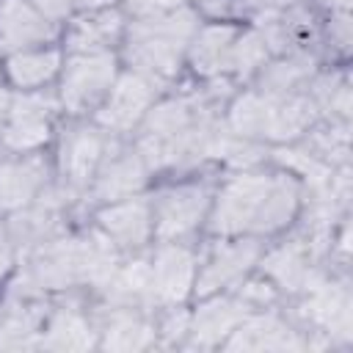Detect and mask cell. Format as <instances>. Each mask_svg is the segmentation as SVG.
Returning a JSON list of instances; mask_svg holds the SVG:
<instances>
[{
    "label": "cell",
    "mask_w": 353,
    "mask_h": 353,
    "mask_svg": "<svg viewBox=\"0 0 353 353\" xmlns=\"http://www.w3.org/2000/svg\"><path fill=\"white\" fill-rule=\"evenodd\" d=\"M193 28H196V17L190 11H176V14L135 22L130 30L127 58L143 74L168 77L176 72L182 47L190 39Z\"/></svg>",
    "instance_id": "1"
},
{
    "label": "cell",
    "mask_w": 353,
    "mask_h": 353,
    "mask_svg": "<svg viewBox=\"0 0 353 353\" xmlns=\"http://www.w3.org/2000/svg\"><path fill=\"white\" fill-rule=\"evenodd\" d=\"M270 179L268 176H237L226 185V190L218 199L212 229L221 234L251 229L256 221V212L262 207V199L268 193Z\"/></svg>",
    "instance_id": "2"
},
{
    "label": "cell",
    "mask_w": 353,
    "mask_h": 353,
    "mask_svg": "<svg viewBox=\"0 0 353 353\" xmlns=\"http://www.w3.org/2000/svg\"><path fill=\"white\" fill-rule=\"evenodd\" d=\"M113 80V55L110 52H80L72 58L63 74V102L69 110H83L99 99V94Z\"/></svg>",
    "instance_id": "3"
},
{
    "label": "cell",
    "mask_w": 353,
    "mask_h": 353,
    "mask_svg": "<svg viewBox=\"0 0 353 353\" xmlns=\"http://www.w3.org/2000/svg\"><path fill=\"white\" fill-rule=\"evenodd\" d=\"M80 279V256H77V240H61L44 245L28 265L25 276L17 281V287H44L58 290Z\"/></svg>",
    "instance_id": "4"
},
{
    "label": "cell",
    "mask_w": 353,
    "mask_h": 353,
    "mask_svg": "<svg viewBox=\"0 0 353 353\" xmlns=\"http://www.w3.org/2000/svg\"><path fill=\"white\" fill-rule=\"evenodd\" d=\"M207 207V190L199 185H185L165 190L157 199V232L160 237H176L190 232Z\"/></svg>",
    "instance_id": "5"
},
{
    "label": "cell",
    "mask_w": 353,
    "mask_h": 353,
    "mask_svg": "<svg viewBox=\"0 0 353 353\" xmlns=\"http://www.w3.org/2000/svg\"><path fill=\"white\" fill-rule=\"evenodd\" d=\"M303 314L331 331V336L347 342L350 339V292L345 284H325L320 281L309 290V301L303 303Z\"/></svg>",
    "instance_id": "6"
},
{
    "label": "cell",
    "mask_w": 353,
    "mask_h": 353,
    "mask_svg": "<svg viewBox=\"0 0 353 353\" xmlns=\"http://www.w3.org/2000/svg\"><path fill=\"white\" fill-rule=\"evenodd\" d=\"M152 97H154V85L146 74H124L116 83L110 102L99 113V121L113 130H127L138 121V116L146 110Z\"/></svg>",
    "instance_id": "7"
},
{
    "label": "cell",
    "mask_w": 353,
    "mask_h": 353,
    "mask_svg": "<svg viewBox=\"0 0 353 353\" xmlns=\"http://www.w3.org/2000/svg\"><path fill=\"white\" fill-rule=\"evenodd\" d=\"M50 135V102L44 97H19L11 108L6 143L14 149H33Z\"/></svg>",
    "instance_id": "8"
},
{
    "label": "cell",
    "mask_w": 353,
    "mask_h": 353,
    "mask_svg": "<svg viewBox=\"0 0 353 353\" xmlns=\"http://www.w3.org/2000/svg\"><path fill=\"white\" fill-rule=\"evenodd\" d=\"M193 279V256L179 245H168L152 265V295L163 303H176L188 295Z\"/></svg>",
    "instance_id": "9"
},
{
    "label": "cell",
    "mask_w": 353,
    "mask_h": 353,
    "mask_svg": "<svg viewBox=\"0 0 353 353\" xmlns=\"http://www.w3.org/2000/svg\"><path fill=\"white\" fill-rule=\"evenodd\" d=\"M314 256L309 254V248L301 243V240H292L287 243L284 248L273 251L268 259H265V270L284 287V290H314L323 279L317 273V268L312 265Z\"/></svg>",
    "instance_id": "10"
},
{
    "label": "cell",
    "mask_w": 353,
    "mask_h": 353,
    "mask_svg": "<svg viewBox=\"0 0 353 353\" xmlns=\"http://www.w3.org/2000/svg\"><path fill=\"white\" fill-rule=\"evenodd\" d=\"M229 350H298L301 339L279 317L262 314L245 320L226 345Z\"/></svg>",
    "instance_id": "11"
},
{
    "label": "cell",
    "mask_w": 353,
    "mask_h": 353,
    "mask_svg": "<svg viewBox=\"0 0 353 353\" xmlns=\"http://www.w3.org/2000/svg\"><path fill=\"white\" fill-rule=\"evenodd\" d=\"M52 36V25L22 0H6L0 6V44L6 50L25 47Z\"/></svg>",
    "instance_id": "12"
},
{
    "label": "cell",
    "mask_w": 353,
    "mask_h": 353,
    "mask_svg": "<svg viewBox=\"0 0 353 353\" xmlns=\"http://www.w3.org/2000/svg\"><path fill=\"white\" fill-rule=\"evenodd\" d=\"M102 154V138L91 127L72 130L61 143V171L72 185H83Z\"/></svg>",
    "instance_id": "13"
},
{
    "label": "cell",
    "mask_w": 353,
    "mask_h": 353,
    "mask_svg": "<svg viewBox=\"0 0 353 353\" xmlns=\"http://www.w3.org/2000/svg\"><path fill=\"white\" fill-rule=\"evenodd\" d=\"M314 99L301 97V94H287V97H270V108H268V124H265V135L268 138H295L298 132H303L312 119H314Z\"/></svg>",
    "instance_id": "14"
},
{
    "label": "cell",
    "mask_w": 353,
    "mask_h": 353,
    "mask_svg": "<svg viewBox=\"0 0 353 353\" xmlns=\"http://www.w3.org/2000/svg\"><path fill=\"white\" fill-rule=\"evenodd\" d=\"M259 36L265 47L273 50H287L301 44L306 36H312V17L303 14L301 8H268L259 19Z\"/></svg>",
    "instance_id": "15"
},
{
    "label": "cell",
    "mask_w": 353,
    "mask_h": 353,
    "mask_svg": "<svg viewBox=\"0 0 353 353\" xmlns=\"http://www.w3.org/2000/svg\"><path fill=\"white\" fill-rule=\"evenodd\" d=\"M245 317V298L243 301H212L199 309L193 320V342L201 347L218 345L234 325Z\"/></svg>",
    "instance_id": "16"
},
{
    "label": "cell",
    "mask_w": 353,
    "mask_h": 353,
    "mask_svg": "<svg viewBox=\"0 0 353 353\" xmlns=\"http://www.w3.org/2000/svg\"><path fill=\"white\" fill-rule=\"evenodd\" d=\"M256 254H259V245L251 243V240L234 243L229 248H221L210 259V265L204 268V273L199 279V292H212V290L234 281L237 276H243L248 270V265H254Z\"/></svg>",
    "instance_id": "17"
},
{
    "label": "cell",
    "mask_w": 353,
    "mask_h": 353,
    "mask_svg": "<svg viewBox=\"0 0 353 353\" xmlns=\"http://www.w3.org/2000/svg\"><path fill=\"white\" fill-rule=\"evenodd\" d=\"M44 182L41 160L8 163L0 168V210H17L33 199L39 185Z\"/></svg>",
    "instance_id": "18"
},
{
    "label": "cell",
    "mask_w": 353,
    "mask_h": 353,
    "mask_svg": "<svg viewBox=\"0 0 353 353\" xmlns=\"http://www.w3.org/2000/svg\"><path fill=\"white\" fill-rule=\"evenodd\" d=\"M108 234L121 245H141L149 234V210L143 201H127L99 215Z\"/></svg>",
    "instance_id": "19"
},
{
    "label": "cell",
    "mask_w": 353,
    "mask_h": 353,
    "mask_svg": "<svg viewBox=\"0 0 353 353\" xmlns=\"http://www.w3.org/2000/svg\"><path fill=\"white\" fill-rule=\"evenodd\" d=\"M295 204H298V188H295V182L287 179V176L270 179L268 193L262 199V207H259L256 221H254L251 229H256V232H273V229L284 226L292 218Z\"/></svg>",
    "instance_id": "20"
},
{
    "label": "cell",
    "mask_w": 353,
    "mask_h": 353,
    "mask_svg": "<svg viewBox=\"0 0 353 353\" xmlns=\"http://www.w3.org/2000/svg\"><path fill=\"white\" fill-rule=\"evenodd\" d=\"M232 44H234V28L229 25H212L199 33V41L193 47V63L201 74H215L229 69L232 63Z\"/></svg>",
    "instance_id": "21"
},
{
    "label": "cell",
    "mask_w": 353,
    "mask_h": 353,
    "mask_svg": "<svg viewBox=\"0 0 353 353\" xmlns=\"http://www.w3.org/2000/svg\"><path fill=\"white\" fill-rule=\"evenodd\" d=\"M77 256H80V279L105 287L116 273V251L108 237L91 232L85 240H77Z\"/></svg>",
    "instance_id": "22"
},
{
    "label": "cell",
    "mask_w": 353,
    "mask_h": 353,
    "mask_svg": "<svg viewBox=\"0 0 353 353\" xmlns=\"http://www.w3.org/2000/svg\"><path fill=\"white\" fill-rule=\"evenodd\" d=\"M41 345L50 347V350H88L94 345V334H91L88 323H85V317L80 312L61 309L52 317Z\"/></svg>",
    "instance_id": "23"
},
{
    "label": "cell",
    "mask_w": 353,
    "mask_h": 353,
    "mask_svg": "<svg viewBox=\"0 0 353 353\" xmlns=\"http://www.w3.org/2000/svg\"><path fill=\"white\" fill-rule=\"evenodd\" d=\"M141 185H143V165H141L138 154H124V157H116L113 163H108V168L97 179V196L119 199V196H130Z\"/></svg>",
    "instance_id": "24"
},
{
    "label": "cell",
    "mask_w": 353,
    "mask_h": 353,
    "mask_svg": "<svg viewBox=\"0 0 353 353\" xmlns=\"http://www.w3.org/2000/svg\"><path fill=\"white\" fill-rule=\"evenodd\" d=\"M312 66L314 61L309 55H290L287 61L270 63L262 72L259 85L265 88V97H287L312 74Z\"/></svg>",
    "instance_id": "25"
},
{
    "label": "cell",
    "mask_w": 353,
    "mask_h": 353,
    "mask_svg": "<svg viewBox=\"0 0 353 353\" xmlns=\"http://www.w3.org/2000/svg\"><path fill=\"white\" fill-rule=\"evenodd\" d=\"M154 339V331L135 314L119 309L108 320L105 328V347L108 350H141Z\"/></svg>",
    "instance_id": "26"
},
{
    "label": "cell",
    "mask_w": 353,
    "mask_h": 353,
    "mask_svg": "<svg viewBox=\"0 0 353 353\" xmlns=\"http://www.w3.org/2000/svg\"><path fill=\"white\" fill-rule=\"evenodd\" d=\"M55 223H58V199L47 196L33 210H28L11 221V234H14V240L30 245V243L44 240L55 229Z\"/></svg>",
    "instance_id": "27"
},
{
    "label": "cell",
    "mask_w": 353,
    "mask_h": 353,
    "mask_svg": "<svg viewBox=\"0 0 353 353\" xmlns=\"http://www.w3.org/2000/svg\"><path fill=\"white\" fill-rule=\"evenodd\" d=\"M108 284H110L113 303H135L138 298L152 292V265L146 259H135L121 273H116Z\"/></svg>",
    "instance_id": "28"
},
{
    "label": "cell",
    "mask_w": 353,
    "mask_h": 353,
    "mask_svg": "<svg viewBox=\"0 0 353 353\" xmlns=\"http://www.w3.org/2000/svg\"><path fill=\"white\" fill-rule=\"evenodd\" d=\"M119 14L108 11V14H99V17H91V19H80L77 28L72 30V50L77 52H97L99 47H105L116 33H119Z\"/></svg>",
    "instance_id": "29"
},
{
    "label": "cell",
    "mask_w": 353,
    "mask_h": 353,
    "mask_svg": "<svg viewBox=\"0 0 353 353\" xmlns=\"http://www.w3.org/2000/svg\"><path fill=\"white\" fill-rule=\"evenodd\" d=\"M268 108H270V97H259V94H245L232 105V130L243 138L248 135H265V124H268Z\"/></svg>",
    "instance_id": "30"
},
{
    "label": "cell",
    "mask_w": 353,
    "mask_h": 353,
    "mask_svg": "<svg viewBox=\"0 0 353 353\" xmlns=\"http://www.w3.org/2000/svg\"><path fill=\"white\" fill-rule=\"evenodd\" d=\"M39 314L25 303H11L0 323V345L3 347H28L30 336L36 334Z\"/></svg>",
    "instance_id": "31"
},
{
    "label": "cell",
    "mask_w": 353,
    "mask_h": 353,
    "mask_svg": "<svg viewBox=\"0 0 353 353\" xmlns=\"http://www.w3.org/2000/svg\"><path fill=\"white\" fill-rule=\"evenodd\" d=\"M58 66V52H25L11 58L8 74L17 85H39L47 77H52Z\"/></svg>",
    "instance_id": "32"
},
{
    "label": "cell",
    "mask_w": 353,
    "mask_h": 353,
    "mask_svg": "<svg viewBox=\"0 0 353 353\" xmlns=\"http://www.w3.org/2000/svg\"><path fill=\"white\" fill-rule=\"evenodd\" d=\"M265 55H268V47L262 41V36L259 33H245L243 39H237L232 44V63L229 66H234L240 74H248L254 66H259L265 61Z\"/></svg>",
    "instance_id": "33"
},
{
    "label": "cell",
    "mask_w": 353,
    "mask_h": 353,
    "mask_svg": "<svg viewBox=\"0 0 353 353\" xmlns=\"http://www.w3.org/2000/svg\"><path fill=\"white\" fill-rule=\"evenodd\" d=\"M314 146L323 152V157L345 163L347 160V127H334V130H323L314 135Z\"/></svg>",
    "instance_id": "34"
},
{
    "label": "cell",
    "mask_w": 353,
    "mask_h": 353,
    "mask_svg": "<svg viewBox=\"0 0 353 353\" xmlns=\"http://www.w3.org/2000/svg\"><path fill=\"white\" fill-rule=\"evenodd\" d=\"M179 3L182 0H127V6L135 14H157V11H165V8L179 6Z\"/></svg>",
    "instance_id": "35"
},
{
    "label": "cell",
    "mask_w": 353,
    "mask_h": 353,
    "mask_svg": "<svg viewBox=\"0 0 353 353\" xmlns=\"http://www.w3.org/2000/svg\"><path fill=\"white\" fill-rule=\"evenodd\" d=\"M331 36L336 39V44H339L342 50H347V44H350V19H347L345 14L331 22Z\"/></svg>",
    "instance_id": "36"
},
{
    "label": "cell",
    "mask_w": 353,
    "mask_h": 353,
    "mask_svg": "<svg viewBox=\"0 0 353 353\" xmlns=\"http://www.w3.org/2000/svg\"><path fill=\"white\" fill-rule=\"evenodd\" d=\"M185 325H188V317L185 314H171L168 317V323H165V339L168 342H174V339H179L182 334H185Z\"/></svg>",
    "instance_id": "37"
},
{
    "label": "cell",
    "mask_w": 353,
    "mask_h": 353,
    "mask_svg": "<svg viewBox=\"0 0 353 353\" xmlns=\"http://www.w3.org/2000/svg\"><path fill=\"white\" fill-rule=\"evenodd\" d=\"M47 17H63L69 11V0H33Z\"/></svg>",
    "instance_id": "38"
},
{
    "label": "cell",
    "mask_w": 353,
    "mask_h": 353,
    "mask_svg": "<svg viewBox=\"0 0 353 353\" xmlns=\"http://www.w3.org/2000/svg\"><path fill=\"white\" fill-rule=\"evenodd\" d=\"M8 262H11V254H8V248H6L3 243H0V273H6Z\"/></svg>",
    "instance_id": "39"
},
{
    "label": "cell",
    "mask_w": 353,
    "mask_h": 353,
    "mask_svg": "<svg viewBox=\"0 0 353 353\" xmlns=\"http://www.w3.org/2000/svg\"><path fill=\"white\" fill-rule=\"evenodd\" d=\"M80 6H85V8H94V6H102V3H110V0H77Z\"/></svg>",
    "instance_id": "40"
},
{
    "label": "cell",
    "mask_w": 353,
    "mask_h": 353,
    "mask_svg": "<svg viewBox=\"0 0 353 353\" xmlns=\"http://www.w3.org/2000/svg\"><path fill=\"white\" fill-rule=\"evenodd\" d=\"M328 6H339V8H347L350 6V0H325Z\"/></svg>",
    "instance_id": "41"
},
{
    "label": "cell",
    "mask_w": 353,
    "mask_h": 353,
    "mask_svg": "<svg viewBox=\"0 0 353 353\" xmlns=\"http://www.w3.org/2000/svg\"><path fill=\"white\" fill-rule=\"evenodd\" d=\"M3 113H6V94L0 91V119H3Z\"/></svg>",
    "instance_id": "42"
}]
</instances>
